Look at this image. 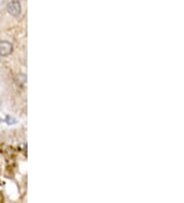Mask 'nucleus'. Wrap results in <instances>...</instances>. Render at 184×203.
Returning <instances> with one entry per match:
<instances>
[{
  "mask_svg": "<svg viewBox=\"0 0 184 203\" xmlns=\"http://www.w3.org/2000/svg\"><path fill=\"white\" fill-rule=\"evenodd\" d=\"M14 50V46L9 40L3 39L0 40V55L1 57H8Z\"/></svg>",
  "mask_w": 184,
  "mask_h": 203,
  "instance_id": "nucleus-1",
  "label": "nucleus"
}]
</instances>
